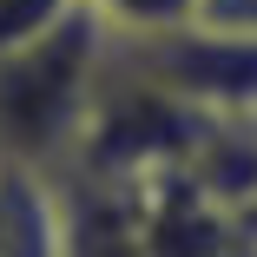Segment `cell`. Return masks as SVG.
Returning a JSON list of instances; mask_svg holds the SVG:
<instances>
[{
	"label": "cell",
	"mask_w": 257,
	"mask_h": 257,
	"mask_svg": "<svg viewBox=\"0 0 257 257\" xmlns=\"http://www.w3.org/2000/svg\"><path fill=\"white\" fill-rule=\"evenodd\" d=\"M106 60H112V33L79 7L53 20L40 40L0 53V159L60 172L86 132Z\"/></svg>",
	"instance_id": "cell-1"
},
{
	"label": "cell",
	"mask_w": 257,
	"mask_h": 257,
	"mask_svg": "<svg viewBox=\"0 0 257 257\" xmlns=\"http://www.w3.org/2000/svg\"><path fill=\"white\" fill-rule=\"evenodd\" d=\"M119 53L198 119H257V40L178 20L165 33H112Z\"/></svg>",
	"instance_id": "cell-2"
},
{
	"label": "cell",
	"mask_w": 257,
	"mask_h": 257,
	"mask_svg": "<svg viewBox=\"0 0 257 257\" xmlns=\"http://www.w3.org/2000/svg\"><path fill=\"white\" fill-rule=\"evenodd\" d=\"M0 257H66L60 172L0 159Z\"/></svg>",
	"instance_id": "cell-3"
},
{
	"label": "cell",
	"mask_w": 257,
	"mask_h": 257,
	"mask_svg": "<svg viewBox=\"0 0 257 257\" xmlns=\"http://www.w3.org/2000/svg\"><path fill=\"white\" fill-rule=\"evenodd\" d=\"M178 172L211 204H224L231 218H244L257 204V119H204Z\"/></svg>",
	"instance_id": "cell-4"
},
{
	"label": "cell",
	"mask_w": 257,
	"mask_h": 257,
	"mask_svg": "<svg viewBox=\"0 0 257 257\" xmlns=\"http://www.w3.org/2000/svg\"><path fill=\"white\" fill-rule=\"evenodd\" d=\"M79 14H92L106 33H165L191 20V0H73Z\"/></svg>",
	"instance_id": "cell-5"
},
{
	"label": "cell",
	"mask_w": 257,
	"mask_h": 257,
	"mask_svg": "<svg viewBox=\"0 0 257 257\" xmlns=\"http://www.w3.org/2000/svg\"><path fill=\"white\" fill-rule=\"evenodd\" d=\"M73 14V0H0V53H14V46L40 40L53 20Z\"/></svg>",
	"instance_id": "cell-6"
},
{
	"label": "cell",
	"mask_w": 257,
	"mask_h": 257,
	"mask_svg": "<svg viewBox=\"0 0 257 257\" xmlns=\"http://www.w3.org/2000/svg\"><path fill=\"white\" fill-rule=\"evenodd\" d=\"M191 20L218 27V33H250L257 40V0H191Z\"/></svg>",
	"instance_id": "cell-7"
},
{
	"label": "cell",
	"mask_w": 257,
	"mask_h": 257,
	"mask_svg": "<svg viewBox=\"0 0 257 257\" xmlns=\"http://www.w3.org/2000/svg\"><path fill=\"white\" fill-rule=\"evenodd\" d=\"M218 257H257V244H250V237H244V224H237V237H231V244H224V250H218Z\"/></svg>",
	"instance_id": "cell-8"
}]
</instances>
